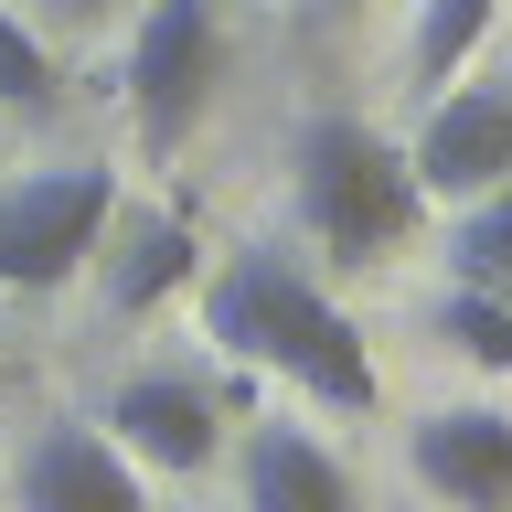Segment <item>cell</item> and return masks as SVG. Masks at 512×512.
I'll list each match as a JSON object with an SVG mask.
<instances>
[{"instance_id":"obj_1","label":"cell","mask_w":512,"mask_h":512,"mask_svg":"<svg viewBox=\"0 0 512 512\" xmlns=\"http://www.w3.org/2000/svg\"><path fill=\"white\" fill-rule=\"evenodd\" d=\"M203 331H214L235 363L299 384V395H310V406H331V416H374V406H384V363L363 352L352 310L278 246V235L235 246L214 278H203Z\"/></svg>"},{"instance_id":"obj_2","label":"cell","mask_w":512,"mask_h":512,"mask_svg":"<svg viewBox=\"0 0 512 512\" xmlns=\"http://www.w3.org/2000/svg\"><path fill=\"white\" fill-rule=\"evenodd\" d=\"M288 171H299V235H310L320 256H342V267H384V256L427 224V192H416L406 150H395L384 128L342 118V107L299 128Z\"/></svg>"},{"instance_id":"obj_3","label":"cell","mask_w":512,"mask_h":512,"mask_svg":"<svg viewBox=\"0 0 512 512\" xmlns=\"http://www.w3.org/2000/svg\"><path fill=\"white\" fill-rule=\"evenodd\" d=\"M118 214V171H22V182H0V288L11 299H54V288L86 278L96 235Z\"/></svg>"},{"instance_id":"obj_4","label":"cell","mask_w":512,"mask_h":512,"mask_svg":"<svg viewBox=\"0 0 512 512\" xmlns=\"http://www.w3.org/2000/svg\"><path fill=\"white\" fill-rule=\"evenodd\" d=\"M224 75V11L214 0H139L128 22V118H139V150L171 160L203 128Z\"/></svg>"},{"instance_id":"obj_5","label":"cell","mask_w":512,"mask_h":512,"mask_svg":"<svg viewBox=\"0 0 512 512\" xmlns=\"http://www.w3.org/2000/svg\"><path fill=\"white\" fill-rule=\"evenodd\" d=\"M406 171L427 203H480L491 182H512V86L502 75H470V86H438L427 118L406 139Z\"/></svg>"},{"instance_id":"obj_6","label":"cell","mask_w":512,"mask_h":512,"mask_svg":"<svg viewBox=\"0 0 512 512\" xmlns=\"http://www.w3.org/2000/svg\"><path fill=\"white\" fill-rule=\"evenodd\" d=\"M86 267H96V288H107V320H150L160 299H182V288L203 278V235H192V214H171V203H118Z\"/></svg>"},{"instance_id":"obj_7","label":"cell","mask_w":512,"mask_h":512,"mask_svg":"<svg viewBox=\"0 0 512 512\" xmlns=\"http://www.w3.org/2000/svg\"><path fill=\"white\" fill-rule=\"evenodd\" d=\"M11 502L22 512H150V491H139V459H128L107 427L54 416V427L22 448V470H11Z\"/></svg>"},{"instance_id":"obj_8","label":"cell","mask_w":512,"mask_h":512,"mask_svg":"<svg viewBox=\"0 0 512 512\" xmlns=\"http://www.w3.org/2000/svg\"><path fill=\"white\" fill-rule=\"evenodd\" d=\"M406 470L448 512H512V416L502 406H427L406 427Z\"/></svg>"},{"instance_id":"obj_9","label":"cell","mask_w":512,"mask_h":512,"mask_svg":"<svg viewBox=\"0 0 512 512\" xmlns=\"http://www.w3.org/2000/svg\"><path fill=\"white\" fill-rule=\"evenodd\" d=\"M107 438H118L139 470H214L224 406H214V384H192V374H128L118 395H107Z\"/></svg>"},{"instance_id":"obj_10","label":"cell","mask_w":512,"mask_h":512,"mask_svg":"<svg viewBox=\"0 0 512 512\" xmlns=\"http://www.w3.org/2000/svg\"><path fill=\"white\" fill-rule=\"evenodd\" d=\"M235 459H246V512H363L352 470L310 438V427H246Z\"/></svg>"},{"instance_id":"obj_11","label":"cell","mask_w":512,"mask_h":512,"mask_svg":"<svg viewBox=\"0 0 512 512\" xmlns=\"http://www.w3.org/2000/svg\"><path fill=\"white\" fill-rule=\"evenodd\" d=\"M491 22H502V0H416V43H406L416 86L438 96L448 75H470L480 43H491Z\"/></svg>"},{"instance_id":"obj_12","label":"cell","mask_w":512,"mask_h":512,"mask_svg":"<svg viewBox=\"0 0 512 512\" xmlns=\"http://www.w3.org/2000/svg\"><path fill=\"white\" fill-rule=\"evenodd\" d=\"M64 107V86H54V54H43V32L0 0V118H22V128H43Z\"/></svg>"},{"instance_id":"obj_13","label":"cell","mask_w":512,"mask_h":512,"mask_svg":"<svg viewBox=\"0 0 512 512\" xmlns=\"http://www.w3.org/2000/svg\"><path fill=\"white\" fill-rule=\"evenodd\" d=\"M438 331H448V342H459V352H470L480 374H512V299H502V288L459 278V288H448V299H438Z\"/></svg>"},{"instance_id":"obj_14","label":"cell","mask_w":512,"mask_h":512,"mask_svg":"<svg viewBox=\"0 0 512 512\" xmlns=\"http://www.w3.org/2000/svg\"><path fill=\"white\" fill-rule=\"evenodd\" d=\"M448 256H459V278L512 288V182H491L480 203H459V235H448Z\"/></svg>"},{"instance_id":"obj_15","label":"cell","mask_w":512,"mask_h":512,"mask_svg":"<svg viewBox=\"0 0 512 512\" xmlns=\"http://www.w3.org/2000/svg\"><path fill=\"white\" fill-rule=\"evenodd\" d=\"M54 22H107V11H128V0H43Z\"/></svg>"},{"instance_id":"obj_16","label":"cell","mask_w":512,"mask_h":512,"mask_svg":"<svg viewBox=\"0 0 512 512\" xmlns=\"http://www.w3.org/2000/svg\"><path fill=\"white\" fill-rule=\"evenodd\" d=\"M502 22H512V0H502Z\"/></svg>"}]
</instances>
